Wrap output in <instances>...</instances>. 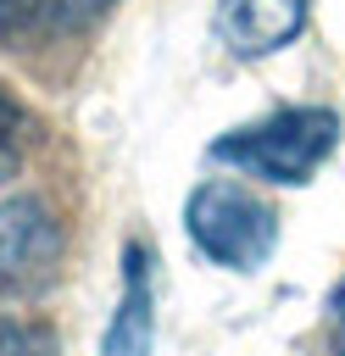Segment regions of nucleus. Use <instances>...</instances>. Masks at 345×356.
<instances>
[{
	"instance_id": "7",
	"label": "nucleus",
	"mask_w": 345,
	"mask_h": 356,
	"mask_svg": "<svg viewBox=\"0 0 345 356\" xmlns=\"http://www.w3.org/2000/svg\"><path fill=\"white\" fill-rule=\"evenodd\" d=\"M22 156H28V111L0 83V184H11L22 172Z\"/></svg>"
},
{
	"instance_id": "5",
	"label": "nucleus",
	"mask_w": 345,
	"mask_h": 356,
	"mask_svg": "<svg viewBox=\"0 0 345 356\" xmlns=\"http://www.w3.org/2000/svg\"><path fill=\"white\" fill-rule=\"evenodd\" d=\"M156 345V284H150V250L134 239L122 250V295L106 323L100 356H150Z\"/></svg>"
},
{
	"instance_id": "4",
	"label": "nucleus",
	"mask_w": 345,
	"mask_h": 356,
	"mask_svg": "<svg viewBox=\"0 0 345 356\" xmlns=\"http://www.w3.org/2000/svg\"><path fill=\"white\" fill-rule=\"evenodd\" d=\"M312 0H223L217 11V33L234 56L256 61V56H278L284 44L300 39Z\"/></svg>"
},
{
	"instance_id": "2",
	"label": "nucleus",
	"mask_w": 345,
	"mask_h": 356,
	"mask_svg": "<svg viewBox=\"0 0 345 356\" xmlns=\"http://www.w3.org/2000/svg\"><path fill=\"white\" fill-rule=\"evenodd\" d=\"M184 234L211 267L256 273L278 245V211L234 178H206L184 200Z\"/></svg>"
},
{
	"instance_id": "6",
	"label": "nucleus",
	"mask_w": 345,
	"mask_h": 356,
	"mask_svg": "<svg viewBox=\"0 0 345 356\" xmlns=\"http://www.w3.org/2000/svg\"><path fill=\"white\" fill-rule=\"evenodd\" d=\"M117 0H0V39L11 50L89 33Z\"/></svg>"
},
{
	"instance_id": "3",
	"label": "nucleus",
	"mask_w": 345,
	"mask_h": 356,
	"mask_svg": "<svg viewBox=\"0 0 345 356\" xmlns=\"http://www.w3.org/2000/svg\"><path fill=\"white\" fill-rule=\"evenodd\" d=\"M61 261V222L39 195L0 200V295L39 289Z\"/></svg>"
},
{
	"instance_id": "8",
	"label": "nucleus",
	"mask_w": 345,
	"mask_h": 356,
	"mask_svg": "<svg viewBox=\"0 0 345 356\" xmlns=\"http://www.w3.org/2000/svg\"><path fill=\"white\" fill-rule=\"evenodd\" d=\"M0 356H56V334L28 317H0Z\"/></svg>"
},
{
	"instance_id": "1",
	"label": "nucleus",
	"mask_w": 345,
	"mask_h": 356,
	"mask_svg": "<svg viewBox=\"0 0 345 356\" xmlns=\"http://www.w3.org/2000/svg\"><path fill=\"white\" fill-rule=\"evenodd\" d=\"M334 145H339V117L328 106H284V111H267L262 122H245V128H228L223 139H211V161L250 172L262 184L300 189L317 178V167L334 156Z\"/></svg>"
},
{
	"instance_id": "9",
	"label": "nucleus",
	"mask_w": 345,
	"mask_h": 356,
	"mask_svg": "<svg viewBox=\"0 0 345 356\" xmlns=\"http://www.w3.org/2000/svg\"><path fill=\"white\" fill-rule=\"evenodd\" d=\"M328 350L345 356V284H339L334 300H328Z\"/></svg>"
}]
</instances>
